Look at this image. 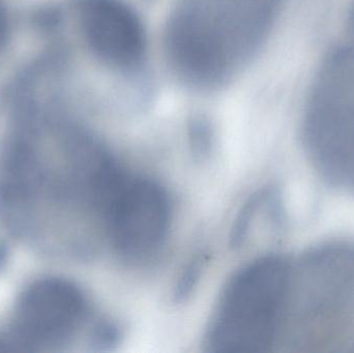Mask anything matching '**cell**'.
<instances>
[{
	"instance_id": "cell-5",
	"label": "cell",
	"mask_w": 354,
	"mask_h": 353,
	"mask_svg": "<svg viewBox=\"0 0 354 353\" xmlns=\"http://www.w3.org/2000/svg\"><path fill=\"white\" fill-rule=\"evenodd\" d=\"M101 213L112 244L131 257L145 256L158 249L167 236L171 220L164 189L153 180L127 174Z\"/></svg>"
},
{
	"instance_id": "cell-1",
	"label": "cell",
	"mask_w": 354,
	"mask_h": 353,
	"mask_svg": "<svg viewBox=\"0 0 354 353\" xmlns=\"http://www.w3.org/2000/svg\"><path fill=\"white\" fill-rule=\"evenodd\" d=\"M282 339L293 352H354V244H322L291 261Z\"/></svg>"
},
{
	"instance_id": "cell-6",
	"label": "cell",
	"mask_w": 354,
	"mask_h": 353,
	"mask_svg": "<svg viewBox=\"0 0 354 353\" xmlns=\"http://www.w3.org/2000/svg\"><path fill=\"white\" fill-rule=\"evenodd\" d=\"M83 37L95 57L120 72L142 66L147 33L134 8L124 0H83L80 6Z\"/></svg>"
},
{
	"instance_id": "cell-4",
	"label": "cell",
	"mask_w": 354,
	"mask_h": 353,
	"mask_svg": "<svg viewBox=\"0 0 354 353\" xmlns=\"http://www.w3.org/2000/svg\"><path fill=\"white\" fill-rule=\"evenodd\" d=\"M86 314L84 296L66 280L48 278L31 284L19 298L14 329L0 337L6 352L33 350L62 343L74 335Z\"/></svg>"
},
{
	"instance_id": "cell-2",
	"label": "cell",
	"mask_w": 354,
	"mask_h": 353,
	"mask_svg": "<svg viewBox=\"0 0 354 353\" xmlns=\"http://www.w3.org/2000/svg\"><path fill=\"white\" fill-rule=\"evenodd\" d=\"M290 267V260L272 255L235 274L210 321L206 336L210 352H266L280 341Z\"/></svg>"
},
{
	"instance_id": "cell-3",
	"label": "cell",
	"mask_w": 354,
	"mask_h": 353,
	"mask_svg": "<svg viewBox=\"0 0 354 353\" xmlns=\"http://www.w3.org/2000/svg\"><path fill=\"white\" fill-rule=\"evenodd\" d=\"M310 162L330 186L354 194V49L333 52L310 93L303 122Z\"/></svg>"
},
{
	"instance_id": "cell-8",
	"label": "cell",
	"mask_w": 354,
	"mask_h": 353,
	"mask_svg": "<svg viewBox=\"0 0 354 353\" xmlns=\"http://www.w3.org/2000/svg\"><path fill=\"white\" fill-rule=\"evenodd\" d=\"M349 26H351V44L349 46L354 49V4L353 10H351V22H349Z\"/></svg>"
},
{
	"instance_id": "cell-7",
	"label": "cell",
	"mask_w": 354,
	"mask_h": 353,
	"mask_svg": "<svg viewBox=\"0 0 354 353\" xmlns=\"http://www.w3.org/2000/svg\"><path fill=\"white\" fill-rule=\"evenodd\" d=\"M6 23L3 12L0 10V46L2 45L4 37H6Z\"/></svg>"
}]
</instances>
